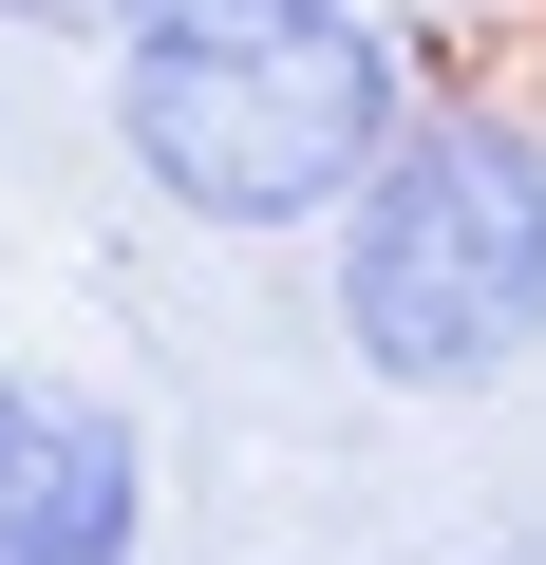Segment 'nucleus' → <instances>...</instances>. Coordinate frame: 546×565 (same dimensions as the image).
<instances>
[{
  "instance_id": "obj_5",
  "label": "nucleus",
  "mask_w": 546,
  "mask_h": 565,
  "mask_svg": "<svg viewBox=\"0 0 546 565\" xmlns=\"http://www.w3.org/2000/svg\"><path fill=\"white\" fill-rule=\"evenodd\" d=\"M471 565H546V527H527V546H471Z\"/></svg>"
},
{
  "instance_id": "obj_6",
  "label": "nucleus",
  "mask_w": 546,
  "mask_h": 565,
  "mask_svg": "<svg viewBox=\"0 0 546 565\" xmlns=\"http://www.w3.org/2000/svg\"><path fill=\"white\" fill-rule=\"evenodd\" d=\"M114 20H132V0H114Z\"/></svg>"
},
{
  "instance_id": "obj_2",
  "label": "nucleus",
  "mask_w": 546,
  "mask_h": 565,
  "mask_svg": "<svg viewBox=\"0 0 546 565\" xmlns=\"http://www.w3.org/2000/svg\"><path fill=\"white\" fill-rule=\"evenodd\" d=\"M321 340L377 396H433V415L546 377V114L433 95L396 132V170L321 245Z\"/></svg>"
},
{
  "instance_id": "obj_3",
  "label": "nucleus",
  "mask_w": 546,
  "mask_h": 565,
  "mask_svg": "<svg viewBox=\"0 0 546 565\" xmlns=\"http://www.w3.org/2000/svg\"><path fill=\"white\" fill-rule=\"evenodd\" d=\"M0 565H151V434L95 377H0Z\"/></svg>"
},
{
  "instance_id": "obj_4",
  "label": "nucleus",
  "mask_w": 546,
  "mask_h": 565,
  "mask_svg": "<svg viewBox=\"0 0 546 565\" xmlns=\"http://www.w3.org/2000/svg\"><path fill=\"white\" fill-rule=\"evenodd\" d=\"M0 20H76V39H95V57H114V0H0Z\"/></svg>"
},
{
  "instance_id": "obj_1",
  "label": "nucleus",
  "mask_w": 546,
  "mask_h": 565,
  "mask_svg": "<svg viewBox=\"0 0 546 565\" xmlns=\"http://www.w3.org/2000/svg\"><path fill=\"white\" fill-rule=\"evenodd\" d=\"M95 114L189 245H340L396 132L433 114V76L396 0H132Z\"/></svg>"
}]
</instances>
